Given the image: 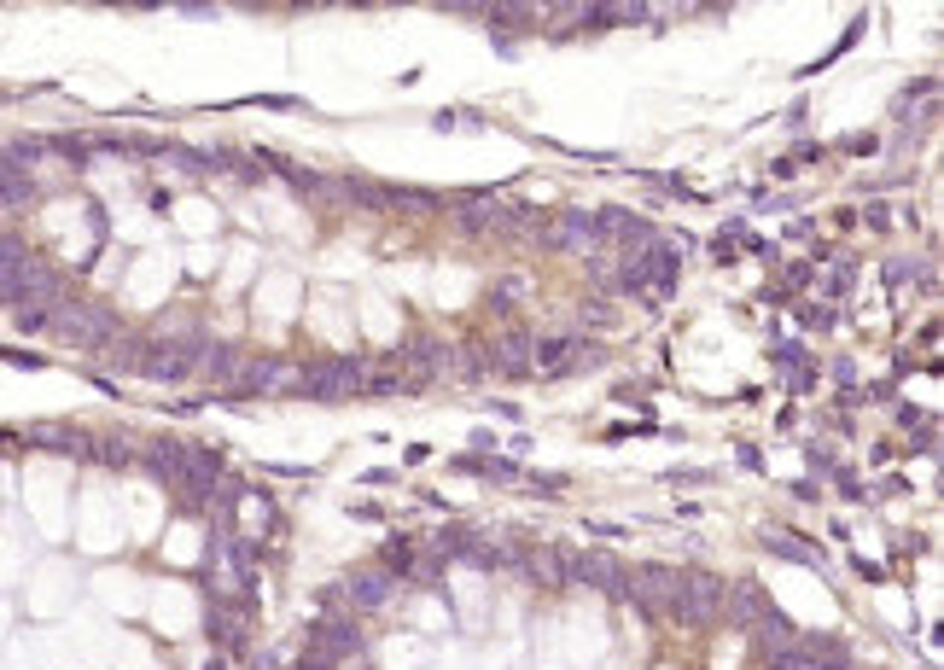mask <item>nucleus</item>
Returning a JSON list of instances; mask_svg holds the SVG:
<instances>
[{"mask_svg": "<svg viewBox=\"0 0 944 670\" xmlns=\"http://www.w3.org/2000/svg\"><path fill=\"white\" fill-rule=\"evenodd\" d=\"M47 327L76 344V350H100V344H117L123 338V321L105 309V303H53V315H47Z\"/></svg>", "mask_w": 944, "mask_h": 670, "instance_id": "obj_1", "label": "nucleus"}, {"mask_svg": "<svg viewBox=\"0 0 944 670\" xmlns=\"http://www.w3.org/2000/svg\"><path fill=\"white\" fill-rule=\"evenodd\" d=\"M362 385H368V362H350V356H333V362H315V368L292 373V391L315 402H350V397H362Z\"/></svg>", "mask_w": 944, "mask_h": 670, "instance_id": "obj_2", "label": "nucleus"}, {"mask_svg": "<svg viewBox=\"0 0 944 670\" xmlns=\"http://www.w3.org/2000/svg\"><path fill=\"white\" fill-rule=\"evenodd\" d=\"M676 624H711L723 618V577H706V571H682L676 577V595L665 601Z\"/></svg>", "mask_w": 944, "mask_h": 670, "instance_id": "obj_3", "label": "nucleus"}, {"mask_svg": "<svg viewBox=\"0 0 944 670\" xmlns=\"http://www.w3.org/2000/svg\"><path fill=\"white\" fill-rule=\"evenodd\" d=\"M455 228L461 234H519V228H531V210L502 199H467L455 210Z\"/></svg>", "mask_w": 944, "mask_h": 670, "instance_id": "obj_4", "label": "nucleus"}, {"mask_svg": "<svg viewBox=\"0 0 944 670\" xmlns=\"http://www.w3.org/2000/svg\"><path fill=\"white\" fill-rule=\"evenodd\" d=\"M548 251H595V210H560L548 228H542Z\"/></svg>", "mask_w": 944, "mask_h": 670, "instance_id": "obj_5", "label": "nucleus"}, {"mask_svg": "<svg viewBox=\"0 0 944 670\" xmlns=\"http://www.w3.org/2000/svg\"><path fill=\"white\" fill-rule=\"evenodd\" d=\"M519 571L537 577L548 589H572L577 583V554L572 548H537V554H519Z\"/></svg>", "mask_w": 944, "mask_h": 670, "instance_id": "obj_6", "label": "nucleus"}, {"mask_svg": "<svg viewBox=\"0 0 944 670\" xmlns=\"http://www.w3.org/2000/svg\"><path fill=\"white\" fill-rule=\"evenodd\" d=\"M309 653H321V659H350V653H362V630L350 624V618H321L315 630H309Z\"/></svg>", "mask_w": 944, "mask_h": 670, "instance_id": "obj_7", "label": "nucleus"}, {"mask_svg": "<svg viewBox=\"0 0 944 670\" xmlns=\"http://www.w3.org/2000/svg\"><path fill=\"white\" fill-rule=\"evenodd\" d=\"M344 595L356 612H379V606L397 601V577L391 571H356V577H344Z\"/></svg>", "mask_w": 944, "mask_h": 670, "instance_id": "obj_8", "label": "nucleus"}, {"mask_svg": "<svg viewBox=\"0 0 944 670\" xmlns=\"http://www.w3.org/2000/svg\"><path fill=\"white\" fill-rule=\"evenodd\" d=\"M577 583H589V589H601V595H630V571L618 566L612 554H577Z\"/></svg>", "mask_w": 944, "mask_h": 670, "instance_id": "obj_9", "label": "nucleus"}, {"mask_svg": "<svg viewBox=\"0 0 944 670\" xmlns=\"http://www.w3.org/2000/svg\"><path fill=\"white\" fill-rule=\"evenodd\" d=\"M723 612H729L735 630H758V618L770 612V601H764L758 583H723Z\"/></svg>", "mask_w": 944, "mask_h": 670, "instance_id": "obj_10", "label": "nucleus"}, {"mask_svg": "<svg viewBox=\"0 0 944 670\" xmlns=\"http://www.w3.org/2000/svg\"><path fill=\"white\" fill-rule=\"evenodd\" d=\"M274 385H292L286 362H263V356H239V373L228 391H274Z\"/></svg>", "mask_w": 944, "mask_h": 670, "instance_id": "obj_11", "label": "nucleus"}, {"mask_svg": "<svg viewBox=\"0 0 944 670\" xmlns=\"http://www.w3.org/2000/svg\"><path fill=\"white\" fill-rule=\"evenodd\" d=\"M531 344L537 338H525V333H507L490 356H484V368L490 373H502V379H519V373H531Z\"/></svg>", "mask_w": 944, "mask_h": 670, "instance_id": "obj_12", "label": "nucleus"}, {"mask_svg": "<svg viewBox=\"0 0 944 670\" xmlns=\"http://www.w3.org/2000/svg\"><path fill=\"white\" fill-rule=\"evenodd\" d=\"M30 199H35V175H24V169H12L0 158V210H18Z\"/></svg>", "mask_w": 944, "mask_h": 670, "instance_id": "obj_13", "label": "nucleus"}, {"mask_svg": "<svg viewBox=\"0 0 944 670\" xmlns=\"http://www.w3.org/2000/svg\"><path fill=\"white\" fill-rule=\"evenodd\" d=\"M204 630H210V641H222V647H239V641H245V618H239V606H210Z\"/></svg>", "mask_w": 944, "mask_h": 670, "instance_id": "obj_14", "label": "nucleus"}, {"mask_svg": "<svg viewBox=\"0 0 944 670\" xmlns=\"http://www.w3.org/2000/svg\"><path fill=\"white\" fill-rule=\"evenodd\" d=\"M30 437L41 449H65V455H88V443H94L88 432H70V426H35Z\"/></svg>", "mask_w": 944, "mask_h": 670, "instance_id": "obj_15", "label": "nucleus"}, {"mask_svg": "<svg viewBox=\"0 0 944 670\" xmlns=\"http://www.w3.org/2000/svg\"><path fill=\"white\" fill-rule=\"evenodd\" d=\"M764 548L770 554H781V560H799V566H822V554H810V548H799L787 531H764Z\"/></svg>", "mask_w": 944, "mask_h": 670, "instance_id": "obj_16", "label": "nucleus"}, {"mask_svg": "<svg viewBox=\"0 0 944 670\" xmlns=\"http://www.w3.org/2000/svg\"><path fill=\"white\" fill-rule=\"evenodd\" d=\"M758 641H764V647L776 653V647H787V641H799V636H793V624H787V618H781L776 606H770V612L758 618Z\"/></svg>", "mask_w": 944, "mask_h": 670, "instance_id": "obj_17", "label": "nucleus"}, {"mask_svg": "<svg viewBox=\"0 0 944 670\" xmlns=\"http://www.w3.org/2000/svg\"><path fill=\"white\" fill-rule=\"evenodd\" d=\"M601 362H607V350H601V344H589V338H577L560 373H589V368H601Z\"/></svg>", "mask_w": 944, "mask_h": 670, "instance_id": "obj_18", "label": "nucleus"}, {"mask_svg": "<svg viewBox=\"0 0 944 670\" xmlns=\"http://www.w3.org/2000/svg\"><path fill=\"white\" fill-rule=\"evenodd\" d=\"M408 566H414V542H391V548H385V566H379V571L408 577Z\"/></svg>", "mask_w": 944, "mask_h": 670, "instance_id": "obj_19", "label": "nucleus"}, {"mask_svg": "<svg viewBox=\"0 0 944 670\" xmlns=\"http://www.w3.org/2000/svg\"><path fill=\"white\" fill-rule=\"evenodd\" d=\"M513 298H525V280H519V274H507L502 286H490V303H496V309H513Z\"/></svg>", "mask_w": 944, "mask_h": 670, "instance_id": "obj_20", "label": "nucleus"}, {"mask_svg": "<svg viewBox=\"0 0 944 670\" xmlns=\"http://www.w3.org/2000/svg\"><path fill=\"white\" fill-rule=\"evenodd\" d=\"M100 461H111V467H123V461H135V449H129V437H105Z\"/></svg>", "mask_w": 944, "mask_h": 670, "instance_id": "obj_21", "label": "nucleus"}, {"mask_svg": "<svg viewBox=\"0 0 944 670\" xmlns=\"http://www.w3.org/2000/svg\"><path fill=\"white\" fill-rule=\"evenodd\" d=\"M47 315H53V309H18V327H24V333H41Z\"/></svg>", "mask_w": 944, "mask_h": 670, "instance_id": "obj_22", "label": "nucleus"}, {"mask_svg": "<svg viewBox=\"0 0 944 670\" xmlns=\"http://www.w3.org/2000/svg\"><path fill=\"white\" fill-rule=\"evenodd\" d=\"M845 286H851V263H834V274H828V298H840Z\"/></svg>", "mask_w": 944, "mask_h": 670, "instance_id": "obj_23", "label": "nucleus"}, {"mask_svg": "<svg viewBox=\"0 0 944 670\" xmlns=\"http://www.w3.org/2000/svg\"><path fill=\"white\" fill-rule=\"evenodd\" d=\"M286 670H338L333 659H321V653H304V659H292Z\"/></svg>", "mask_w": 944, "mask_h": 670, "instance_id": "obj_24", "label": "nucleus"}, {"mask_svg": "<svg viewBox=\"0 0 944 670\" xmlns=\"http://www.w3.org/2000/svg\"><path fill=\"white\" fill-rule=\"evenodd\" d=\"M438 571H443V560H420V566H408V577H420V583H432Z\"/></svg>", "mask_w": 944, "mask_h": 670, "instance_id": "obj_25", "label": "nucleus"}, {"mask_svg": "<svg viewBox=\"0 0 944 670\" xmlns=\"http://www.w3.org/2000/svg\"><path fill=\"white\" fill-rule=\"evenodd\" d=\"M910 274H921V263H892L886 268V280H910Z\"/></svg>", "mask_w": 944, "mask_h": 670, "instance_id": "obj_26", "label": "nucleus"}, {"mask_svg": "<svg viewBox=\"0 0 944 670\" xmlns=\"http://www.w3.org/2000/svg\"><path fill=\"white\" fill-rule=\"evenodd\" d=\"M204 670H228V665H222V659H210V665H204Z\"/></svg>", "mask_w": 944, "mask_h": 670, "instance_id": "obj_27", "label": "nucleus"}]
</instances>
